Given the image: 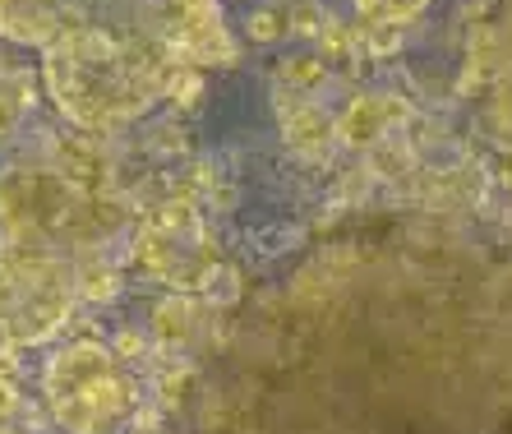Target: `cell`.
<instances>
[{
  "label": "cell",
  "mask_w": 512,
  "mask_h": 434,
  "mask_svg": "<svg viewBox=\"0 0 512 434\" xmlns=\"http://www.w3.org/2000/svg\"><path fill=\"white\" fill-rule=\"evenodd\" d=\"M365 47H370L374 56H397V51H402V33H397V28H370V33H365Z\"/></svg>",
  "instance_id": "obj_15"
},
{
  "label": "cell",
  "mask_w": 512,
  "mask_h": 434,
  "mask_svg": "<svg viewBox=\"0 0 512 434\" xmlns=\"http://www.w3.org/2000/svg\"><path fill=\"white\" fill-rule=\"evenodd\" d=\"M194 434H512V250L383 217L240 305Z\"/></svg>",
  "instance_id": "obj_1"
},
{
  "label": "cell",
  "mask_w": 512,
  "mask_h": 434,
  "mask_svg": "<svg viewBox=\"0 0 512 434\" xmlns=\"http://www.w3.org/2000/svg\"><path fill=\"white\" fill-rule=\"evenodd\" d=\"M282 130L300 153H323V148L333 144V121H328V111H319L314 102H300V107L286 111Z\"/></svg>",
  "instance_id": "obj_8"
},
{
  "label": "cell",
  "mask_w": 512,
  "mask_h": 434,
  "mask_svg": "<svg viewBox=\"0 0 512 434\" xmlns=\"http://www.w3.org/2000/svg\"><path fill=\"white\" fill-rule=\"evenodd\" d=\"M402 116H406V107L397 102V97L365 93V97H356V102H351V107H346L342 116L333 121V139L342 148H374L383 134L402 121Z\"/></svg>",
  "instance_id": "obj_6"
},
{
  "label": "cell",
  "mask_w": 512,
  "mask_h": 434,
  "mask_svg": "<svg viewBox=\"0 0 512 434\" xmlns=\"http://www.w3.org/2000/svg\"><path fill=\"white\" fill-rule=\"evenodd\" d=\"M0 37L42 51L51 107L84 134L190 102L203 70L240 61L217 0H0Z\"/></svg>",
  "instance_id": "obj_2"
},
{
  "label": "cell",
  "mask_w": 512,
  "mask_h": 434,
  "mask_svg": "<svg viewBox=\"0 0 512 434\" xmlns=\"http://www.w3.org/2000/svg\"><path fill=\"white\" fill-rule=\"evenodd\" d=\"M286 19H291V33L319 37L323 24H328V10H323L319 0H291V5H286Z\"/></svg>",
  "instance_id": "obj_13"
},
{
  "label": "cell",
  "mask_w": 512,
  "mask_h": 434,
  "mask_svg": "<svg viewBox=\"0 0 512 434\" xmlns=\"http://www.w3.org/2000/svg\"><path fill=\"white\" fill-rule=\"evenodd\" d=\"M245 33H250L254 42H282V37L291 33V19H286V10L268 5V10H254V14H250V24H245Z\"/></svg>",
  "instance_id": "obj_12"
},
{
  "label": "cell",
  "mask_w": 512,
  "mask_h": 434,
  "mask_svg": "<svg viewBox=\"0 0 512 434\" xmlns=\"http://www.w3.org/2000/svg\"><path fill=\"white\" fill-rule=\"evenodd\" d=\"M116 291H120V273L111 264L93 259V264L79 268V301H111Z\"/></svg>",
  "instance_id": "obj_10"
},
{
  "label": "cell",
  "mask_w": 512,
  "mask_h": 434,
  "mask_svg": "<svg viewBox=\"0 0 512 434\" xmlns=\"http://www.w3.org/2000/svg\"><path fill=\"white\" fill-rule=\"evenodd\" d=\"M28 102H33V93H28L24 84H0V139H10V134L19 130Z\"/></svg>",
  "instance_id": "obj_11"
},
{
  "label": "cell",
  "mask_w": 512,
  "mask_h": 434,
  "mask_svg": "<svg viewBox=\"0 0 512 434\" xmlns=\"http://www.w3.org/2000/svg\"><path fill=\"white\" fill-rule=\"evenodd\" d=\"M194 333H199V310H194L190 296H167V301H157V310H153V338L162 342V347H167V351L190 347Z\"/></svg>",
  "instance_id": "obj_7"
},
{
  "label": "cell",
  "mask_w": 512,
  "mask_h": 434,
  "mask_svg": "<svg viewBox=\"0 0 512 434\" xmlns=\"http://www.w3.org/2000/svg\"><path fill=\"white\" fill-rule=\"evenodd\" d=\"M282 79L291 88H319L323 79H328V70H323L319 56H291V61L282 65Z\"/></svg>",
  "instance_id": "obj_14"
},
{
  "label": "cell",
  "mask_w": 512,
  "mask_h": 434,
  "mask_svg": "<svg viewBox=\"0 0 512 434\" xmlns=\"http://www.w3.org/2000/svg\"><path fill=\"white\" fill-rule=\"evenodd\" d=\"M97 254L42 227H0V342L42 347L74 319L79 268Z\"/></svg>",
  "instance_id": "obj_3"
},
{
  "label": "cell",
  "mask_w": 512,
  "mask_h": 434,
  "mask_svg": "<svg viewBox=\"0 0 512 434\" xmlns=\"http://www.w3.org/2000/svg\"><path fill=\"white\" fill-rule=\"evenodd\" d=\"M462 97L480 107V130L494 139V148L512 157V0H503L466 37Z\"/></svg>",
  "instance_id": "obj_5"
},
{
  "label": "cell",
  "mask_w": 512,
  "mask_h": 434,
  "mask_svg": "<svg viewBox=\"0 0 512 434\" xmlns=\"http://www.w3.org/2000/svg\"><path fill=\"white\" fill-rule=\"evenodd\" d=\"M42 398L65 434H111L139 402L130 370L107 342H65L42 370Z\"/></svg>",
  "instance_id": "obj_4"
},
{
  "label": "cell",
  "mask_w": 512,
  "mask_h": 434,
  "mask_svg": "<svg viewBox=\"0 0 512 434\" xmlns=\"http://www.w3.org/2000/svg\"><path fill=\"white\" fill-rule=\"evenodd\" d=\"M139 347H143V342L134 338V333H125V338H120V351H125V356H134V351H139Z\"/></svg>",
  "instance_id": "obj_17"
},
{
  "label": "cell",
  "mask_w": 512,
  "mask_h": 434,
  "mask_svg": "<svg viewBox=\"0 0 512 434\" xmlns=\"http://www.w3.org/2000/svg\"><path fill=\"white\" fill-rule=\"evenodd\" d=\"M14 407H19V384H14V374L0 365V421L14 416Z\"/></svg>",
  "instance_id": "obj_16"
},
{
  "label": "cell",
  "mask_w": 512,
  "mask_h": 434,
  "mask_svg": "<svg viewBox=\"0 0 512 434\" xmlns=\"http://www.w3.org/2000/svg\"><path fill=\"white\" fill-rule=\"evenodd\" d=\"M356 5V19L360 28H402V24H416L420 14L434 5V0H351Z\"/></svg>",
  "instance_id": "obj_9"
}]
</instances>
